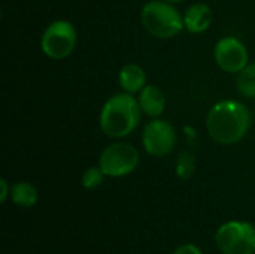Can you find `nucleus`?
<instances>
[{
    "mask_svg": "<svg viewBox=\"0 0 255 254\" xmlns=\"http://www.w3.org/2000/svg\"><path fill=\"white\" fill-rule=\"evenodd\" d=\"M164 1H169V3H179V1H184V0H164Z\"/></svg>",
    "mask_w": 255,
    "mask_h": 254,
    "instance_id": "a211bd4d",
    "label": "nucleus"
},
{
    "mask_svg": "<svg viewBox=\"0 0 255 254\" xmlns=\"http://www.w3.org/2000/svg\"><path fill=\"white\" fill-rule=\"evenodd\" d=\"M118 81L126 93L134 94L140 93V90L146 85V75L143 67H140L136 63H128L123 66V69L120 70Z\"/></svg>",
    "mask_w": 255,
    "mask_h": 254,
    "instance_id": "9b49d317",
    "label": "nucleus"
},
{
    "mask_svg": "<svg viewBox=\"0 0 255 254\" xmlns=\"http://www.w3.org/2000/svg\"><path fill=\"white\" fill-rule=\"evenodd\" d=\"M236 85L242 96L255 99V63H248L238 73Z\"/></svg>",
    "mask_w": 255,
    "mask_h": 254,
    "instance_id": "ddd939ff",
    "label": "nucleus"
},
{
    "mask_svg": "<svg viewBox=\"0 0 255 254\" xmlns=\"http://www.w3.org/2000/svg\"><path fill=\"white\" fill-rule=\"evenodd\" d=\"M143 28L154 37L170 39L185 28L184 16L178 12L173 3L164 0H149L140 12Z\"/></svg>",
    "mask_w": 255,
    "mask_h": 254,
    "instance_id": "7ed1b4c3",
    "label": "nucleus"
},
{
    "mask_svg": "<svg viewBox=\"0 0 255 254\" xmlns=\"http://www.w3.org/2000/svg\"><path fill=\"white\" fill-rule=\"evenodd\" d=\"M215 243L224 254H254L255 226L248 222H227L217 231Z\"/></svg>",
    "mask_w": 255,
    "mask_h": 254,
    "instance_id": "39448f33",
    "label": "nucleus"
},
{
    "mask_svg": "<svg viewBox=\"0 0 255 254\" xmlns=\"http://www.w3.org/2000/svg\"><path fill=\"white\" fill-rule=\"evenodd\" d=\"M142 109L139 102L130 93H118L109 97L100 112V129L112 139L128 136L140 123Z\"/></svg>",
    "mask_w": 255,
    "mask_h": 254,
    "instance_id": "f03ea898",
    "label": "nucleus"
},
{
    "mask_svg": "<svg viewBox=\"0 0 255 254\" xmlns=\"http://www.w3.org/2000/svg\"><path fill=\"white\" fill-rule=\"evenodd\" d=\"M251 127V112L242 102L221 100L215 103L206 118L209 136L220 145H233L242 141Z\"/></svg>",
    "mask_w": 255,
    "mask_h": 254,
    "instance_id": "f257e3e1",
    "label": "nucleus"
},
{
    "mask_svg": "<svg viewBox=\"0 0 255 254\" xmlns=\"http://www.w3.org/2000/svg\"><path fill=\"white\" fill-rule=\"evenodd\" d=\"M215 61L227 73H239L248 63V49L242 40L235 36L221 37L215 45Z\"/></svg>",
    "mask_w": 255,
    "mask_h": 254,
    "instance_id": "6e6552de",
    "label": "nucleus"
},
{
    "mask_svg": "<svg viewBox=\"0 0 255 254\" xmlns=\"http://www.w3.org/2000/svg\"><path fill=\"white\" fill-rule=\"evenodd\" d=\"M142 112L151 118H160L166 109V96L157 85H145L137 97Z\"/></svg>",
    "mask_w": 255,
    "mask_h": 254,
    "instance_id": "9d476101",
    "label": "nucleus"
},
{
    "mask_svg": "<svg viewBox=\"0 0 255 254\" xmlns=\"http://www.w3.org/2000/svg\"><path fill=\"white\" fill-rule=\"evenodd\" d=\"M78 42V33L75 25L67 19H57L51 22L40 37L42 52L51 60L67 58Z\"/></svg>",
    "mask_w": 255,
    "mask_h": 254,
    "instance_id": "20e7f679",
    "label": "nucleus"
},
{
    "mask_svg": "<svg viewBox=\"0 0 255 254\" xmlns=\"http://www.w3.org/2000/svg\"><path fill=\"white\" fill-rule=\"evenodd\" d=\"M12 202L21 208H30L37 202V190L31 183L18 181L10 187Z\"/></svg>",
    "mask_w": 255,
    "mask_h": 254,
    "instance_id": "f8f14e48",
    "label": "nucleus"
},
{
    "mask_svg": "<svg viewBox=\"0 0 255 254\" xmlns=\"http://www.w3.org/2000/svg\"><path fill=\"white\" fill-rule=\"evenodd\" d=\"M139 165V151L128 142L108 145L99 159V166L106 177L120 178L131 174Z\"/></svg>",
    "mask_w": 255,
    "mask_h": 254,
    "instance_id": "423d86ee",
    "label": "nucleus"
},
{
    "mask_svg": "<svg viewBox=\"0 0 255 254\" xmlns=\"http://www.w3.org/2000/svg\"><path fill=\"white\" fill-rule=\"evenodd\" d=\"M196 171V157L191 153H181L175 163L176 177L181 180H188Z\"/></svg>",
    "mask_w": 255,
    "mask_h": 254,
    "instance_id": "4468645a",
    "label": "nucleus"
},
{
    "mask_svg": "<svg viewBox=\"0 0 255 254\" xmlns=\"http://www.w3.org/2000/svg\"><path fill=\"white\" fill-rule=\"evenodd\" d=\"M172 254H203L202 250L194 246V244H184V246H179L175 252Z\"/></svg>",
    "mask_w": 255,
    "mask_h": 254,
    "instance_id": "dca6fc26",
    "label": "nucleus"
},
{
    "mask_svg": "<svg viewBox=\"0 0 255 254\" xmlns=\"http://www.w3.org/2000/svg\"><path fill=\"white\" fill-rule=\"evenodd\" d=\"M142 144L149 156L164 157L175 150L176 130L167 120L152 118L143 127Z\"/></svg>",
    "mask_w": 255,
    "mask_h": 254,
    "instance_id": "0eeeda50",
    "label": "nucleus"
},
{
    "mask_svg": "<svg viewBox=\"0 0 255 254\" xmlns=\"http://www.w3.org/2000/svg\"><path fill=\"white\" fill-rule=\"evenodd\" d=\"M9 195H10V186L7 184V181L4 178H1L0 180V202L4 204Z\"/></svg>",
    "mask_w": 255,
    "mask_h": 254,
    "instance_id": "f3484780",
    "label": "nucleus"
},
{
    "mask_svg": "<svg viewBox=\"0 0 255 254\" xmlns=\"http://www.w3.org/2000/svg\"><path fill=\"white\" fill-rule=\"evenodd\" d=\"M105 177L106 175H105V172L102 171L100 166H91L82 175V186L87 190H94V189H97L103 183Z\"/></svg>",
    "mask_w": 255,
    "mask_h": 254,
    "instance_id": "2eb2a0df",
    "label": "nucleus"
},
{
    "mask_svg": "<svg viewBox=\"0 0 255 254\" xmlns=\"http://www.w3.org/2000/svg\"><path fill=\"white\" fill-rule=\"evenodd\" d=\"M214 22V12L205 3L191 4L184 13V25L190 33H203Z\"/></svg>",
    "mask_w": 255,
    "mask_h": 254,
    "instance_id": "1a4fd4ad",
    "label": "nucleus"
}]
</instances>
